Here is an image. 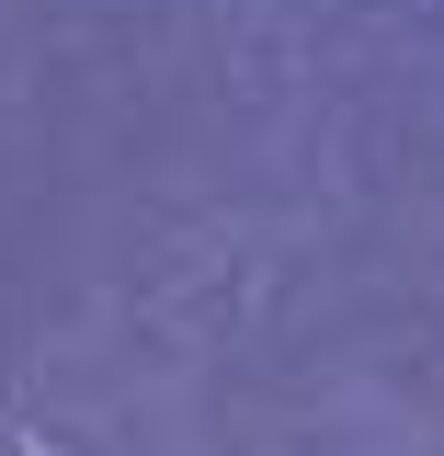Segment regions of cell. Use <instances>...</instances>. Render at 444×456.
I'll return each mask as SVG.
<instances>
[{"label": "cell", "mask_w": 444, "mask_h": 456, "mask_svg": "<svg viewBox=\"0 0 444 456\" xmlns=\"http://www.w3.org/2000/svg\"><path fill=\"white\" fill-rule=\"evenodd\" d=\"M0 456H46V445H23V434H0Z\"/></svg>", "instance_id": "obj_1"}]
</instances>
